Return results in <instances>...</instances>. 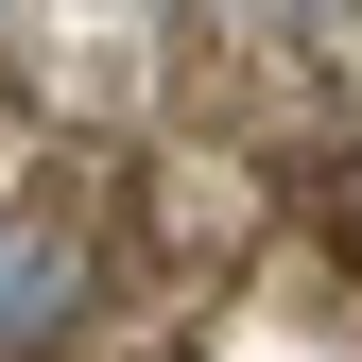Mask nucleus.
Listing matches in <instances>:
<instances>
[{
    "instance_id": "nucleus-1",
    "label": "nucleus",
    "mask_w": 362,
    "mask_h": 362,
    "mask_svg": "<svg viewBox=\"0 0 362 362\" xmlns=\"http://www.w3.org/2000/svg\"><path fill=\"white\" fill-rule=\"evenodd\" d=\"M86 293H104V224H86V190H0V362H35V345H69L86 328Z\"/></svg>"
}]
</instances>
